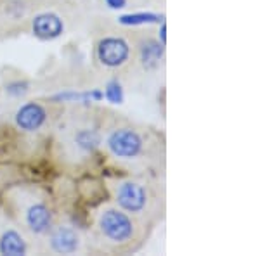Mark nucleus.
Returning a JSON list of instances; mask_svg holds the SVG:
<instances>
[{
    "label": "nucleus",
    "instance_id": "nucleus-1",
    "mask_svg": "<svg viewBox=\"0 0 260 256\" xmlns=\"http://www.w3.org/2000/svg\"><path fill=\"white\" fill-rule=\"evenodd\" d=\"M99 230L108 241L127 242L134 236V224L123 209H106L99 216Z\"/></svg>",
    "mask_w": 260,
    "mask_h": 256
},
{
    "label": "nucleus",
    "instance_id": "nucleus-2",
    "mask_svg": "<svg viewBox=\"0 0 260 256\" xmlns=\"http://www.w3.org/2000/svg\"><path fill=\"white\" fill-rule=\"evenodd\" d=\"M106 145L115 158L120 159H134L142 153V138L136 130L132 128H116L108 135Z\"/></svg>",
    "mask_w": 260,
    "mask_h": 256
},
{
    "label": "nucleus",
    "instance_id": "nucleus-3",
    "mask_svg": "<svg viewBox=\"0 0 260 256\" xmlns=\"http://www.w3.org/2000/svg\"><path fill=\"white\" fill-rule=\"evenodd\" d=\"M98 59L106 68H120L130 57V45L121 36H104L98 44Z\"/></svg>",
    "mask_w": 260,
    "mask_h": 256
},
{
    "label": "nucleus",
    "instance_id": "nucleus-4",
    "mask_svg": "<svg viewBox=\"0 0 260 256\" xmlns=\"http://www.w3.org/2000/svg\"><path fill=\"white\" fill-rule=\"evenodd\" d=\"M148 196L144 187L136 182H121L116 189V204L127 213H141L146 208Z\"/></svg>",
    "mask_w": 260,
    "mask_h": 256
},
{
    "label": "nucleus",
    "instance_id": "nucleus-5",
    "mask_svg": "<svg viewBox=\"0 0 260 256\" xmlns=\"http://www.w3.org/2000/svg\"><path fill=\"white\" fill-rule=\"evenodd\" d=\"M14 121L23 132H37L47 121V111L39 102H26L18 109Z\"/></svg>",
    "mask_w": 260,
    "mask_h": 256
},
{
    "label": "nucleus",
    "instance_id": "nucleus-6",
    "mask_svg": "<svg viewBox=\"0 0 260 256\" xmlns=\"http://www.w3.org/2000/svg\"><path fill=\"white\" fill-rule=\"evenodd\" d=\"M31 31L40 40H54L62 35L64 23L54 12H42V14L35 16V19H33Z\"/></svg>",
    "mask_w": 260,
    "mask_h": 256
},
{
    "label": "nucleus",
    "instance_id": "nucleus-7",
    "mask_svg": "<svg viewBox=\"0 0 260 256\" xmlns=\"http://www.w3.org/2000/svg\"><path fill=\"white\" fill-rule=\"evenodd\" d=\"M24 222H26L28 229L37 236L47 234L52 227V213L44 203H33L24 211Z\"/></svg>",
    "mask_w": 260,
    "mask_h": 256
},
{
    "label": "nucleus",
    "instance_id": "nucleus-8",
    "mask_svg": "<svg viewBox=\"0 0 260 256\" xmlns=\"http://www.w3.org/2000/svg\"><path fill=\"white\" fill-rule=\"evenodd\" d=\"M49 244L54 253L71 254L78 249V246H80V237H78V234L75 232L71 227L61 225L52 230L50 239H49Z\"/></svg>",
    "mask_w": 260,
    "mask_h": 256
},
{
    "label": "nucleus",
    "instance_id": "nucleus-9",
    "mask_svg": "<svg viewBox=\"0 0 260 256\" xmlns=\"http://www.w3.org/2000/svg\"><path fill=\"white\" fill-rule=\"evenodd\" d=\"M163 49L165 45L158 40H153V39H146L141 42L139 45V54H141V62L144 68L148 69H153L158 66V62L163 57Z\"/></svg>",
    "mask_w": 260,
    "mask_h": 256
},
{
    "label": "nucleus",
    "instance_id": "nucleus-10",
    "mask_svg": "<svg viewBox=\"0 0 260 256\" xmlns=\"http://www.w3.org/2000/svg\"><path fill=\"white\" fill-rule=\"evenodd\" d=\"M26 241L21 237L19 232H16L14 229H9L2 234V237H0V254L21 256L26 254Z\"/></svg>",
    "mask_w": 260,
    "mask_h": 256
},
{
    "label": "nucleus",
    "instance_id": "nucleus-11",
    "mask_svg": "<svg viewBox=\"0 0 260 256\" xmlns=\"http://www.w3.org/2000/svg\"><path fill=\"white\" fill-rule=\"evenodd\" d=\"M103 99V92L99 89H92L85 92H75V90H64L59 94H54L50 100L54 102H80V104H90L99 102Z\"/></svg>",
    "mask_w": 260,
    "mask_h": 256
},
{
    "label": "nucleus",
    "instance_id": "nucleus-12",
    "mask_svg": "<svg viewBox=\"0 0 260 256\" xmlns=\"http://www.w3.org/2000/svg\"><path fill=\"white\" fill-rule=\"evenodd\" d=\"M75 144L83 153H94L101 145V133L95 128H82L75 133Z\"/></svg>",
    "mask_w": 260,
    "mask_h": 256
},
{
    "label": "nucleus",
    "instance_id": "nucleus-13",
    "mask_svg": "<svg viewBox=\"0 0 260 256\" xmlns=\"http://www.w3.org/2000/svg\"><path fill=\"white\" fill-rule=\"evenodd\" d=\"M160 16L154 12H132V14H123L118 18V23L123 26H139V24H153L160 23Z\"/></svg>",
    "mask_w": 260,
    "mask_h": 256
},
{
    "label": "nucleus",
    "instance_id": "nucleus-14",
    "mask_svg": "<svg viewBox=\"0 0 260 256\" xmlns=\"http://www.w3.org/2000/svg\"><path fill=\"white\" fill-rule=\"evenodd\" d=\"M103 99H106L108 102L111 104H121L125 99V94H123V87L118 80H110L104 87V92H103Z\"/></svg>",
    "mask_w": 260,
    "mask_h": 256
},
{
    "label": "nucleus",
    "instance_id": "nucleus-15",
    "mask_svg": "<svg viewBox=\"0 0 260 256\" xmlns=\"http://www.w3.org/2000/svg\"><path fill=\"white\" fill-rule=\"evenodd\" d=\"M28 87L30 85L26 82H12L6 87V92L12 97H21V95H24L28 92Z\"/></svg>",
    "mask_w": 260,
    "mask_h": 256
},
{
    "label": "nucleus",
    "instance_id": "nucleus-16",
    "mask_svg": "<svg viewBox=\"0 0 260 256\" xmlns=\"http://www.w3.org/2000/svg\"><path fill=\"white\" fill-rule=\"evenodd\" d=\"M104 2L110 9H123L127 6V0H104Z\"/></svg>",
    "mask_w": 260,
    "mask_h": 256
},
{
    "label": "nucleus",
    "instance_id": "nucleus-17",
    "mask_svg": "<svg viewBox=\"0 0 260 256\" xmlns=\"http://www.w3.org/2000/svg\"><path fill=\"white\" fill-rule=\"evenodd\" d=\"M160 42L163 45L167 44V24H165V21H161V26H160Z\"/></svg>",
    "mask_w": 260,
    "mask_h": 256
}]
</instances>
